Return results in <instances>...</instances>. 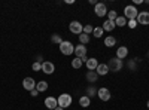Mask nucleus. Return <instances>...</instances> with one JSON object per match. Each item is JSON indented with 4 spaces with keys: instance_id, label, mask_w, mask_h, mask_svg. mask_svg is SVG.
<instances>
[{
    "instance_id": "f257e3e1",
    "label": "nucleus",
    "mask_w": 149,
    "mask_h": 110,
    "mask_svg": "<svg viewBox=\"0 0 149 110\" xmlns=\"http://www.w3.org/2000/svg\"><path fill=\"white\" fill-rule=\"evenodd\" d=\"M60 52L63 54V55H72V54H74V45L72 43V42H69V40H63L60 45Z\"/></svg>"
},
{
    "instance_id": "f03ea898",
    "label": "nucleus",
    "mask_w": 149,
    "mask_h": 110,
    "mask_svg": "<svg viewBox=\"0 0 149 110\" xmlns=\"http://www.w3.org/2000/svg\"><path fill=\"white\" fill-rule=\"evenodd\" d=\"M122 59H119V58H110L109 59V63H107V67H109V71H113V73H116V71H121L122 70Z\"/></svg>"
},
{
    "instance_id": "7ed1b4c3",
    "label": "nucleus",
    "mask_w": 149,
    "mask_h": 110,
    "mask_svg": "<svg viewBox=\"0 0 149 110\" xmlns=\"http://www.w3.org/2000/svg\"><path fill=\"white\" fill-rule=\"evenodd\" d=\"M72 95L70 94H61L58 98H57V103H58V107H63V109H66V107H70V104H72Z\"/></svg>"
},
{
    "instance_id": "20e7f679",
    "label": "nucleus",
    "mask_w": 149,
    "mask_h": 110,
    "mask_svg": "<svg viewBox=\"0 0 149 110\" xmlns=\"http://www.w3.org/2000/svg\"><path fill=\"white\" fill-rule=\"evenodd\" d=\"M137 15H139V10L136 9L134 5H128V6H125V9H124V17L128 18V19H136Z\"/></svg>"
},
{
    "instance_id": "39448f33",
    "label": "nucleus",
    "mask_w": 149,
    "mask_h": 110,
    "mask_svg": "<svg viewBox=\"0 0 149 110\" xmlns=\"http://www.w3.org/2000/svg\"><path fill=\"white\" fill-rule=\"evenodd\" d=\"M69 30H70V33L79 36V34L82 33V30H84V26H82L79 21H72V22L69 24Z\"/></svg>"
},
{
    "instance_id": "423d86ee",
    "label": "nucleus",
    "mask_w": 149,
    "mask_h": 110,
    "mask_svg": "<svg viewBox=\"0 0 149 110\" xmlns=\"http://www.w3.org/2000/svg\"><path fill=\"white\" fill-rule=\"evenodd\" d=\"M22 88L29 92H31L33 89H36V80L33 77H26L22 80Z\"/></svg>"
},
{
    "instance_id": "0eeeda50",
    "label": "nucleus",
    "mask_w": 149,
    "mask_h": 110,
    "mask_svg": "<svg viewBox=\"0 0 149 110\" xmlns=\"http://www.w3.org/2000/svg\"><path fill=\"white\" fill-rule=\"evenodd\" d=\"M136 21H137V24H142V26H149V12H146V10L139 12Z\"/></svg>"
},
{
    "instance_id": "6e6552de",
    "label": "nucleus",
    "mask_w": 149,
    "mask_h": 110,
    "mask_svg": "<svg viewBox=\"0 0 149 110\" xmlns=\"http://www.w3.org/2000/svg\"><path fill=\"white\" fill-rule=\"evenodd\" d=\"M94 12H95V15H97L98 18H102V17L107 15V8H106L104 3H97V5L94 6Z\"/></svg>"
},
{
    "instance_id": "1a4fd4ad",
    "label": "nucleus",
    "mask_w": 149,
    "mask_h": 110,
    "mask_svg": "<svg viewBox=\"0 0 149 110\" xmlns=\"http://www.w3.org/2000/svg\"><path fill=\"white\" fill-rule=\"evenodd\" d=\"M97 95H98V98H100L102 101H109L110 100V91L107 89V88H100L97 91Z\"/></svg>"
},
{
    "instance_id": "9d476101",
    "label": "nucleus",
    "mask_w": 149,
    "mask_h": 110,
    "mask_svg": "<svg viewBox=\"0 0 149 110\" xmlns=\"http://www.w3.org/2000/svg\"><path fill=\"white\" fill-rule=\"evenodd\" d=\"M42 71L45 73V75H52V73L55 71V66L51 63V61H45V63H42Z\"/></svg>"
},
{
    "instance_id": "9b49d317",
    "label": "nucleus",
    "mask_w": 149,
    "mask_h": 110,
    "mask_svg": "<svg viewBox=\"0 0 149 110\" xmlns=\"http://www.w3.org/2000/svg\"><path fill=\"white\" fill-rule=\"evenodd\" d=\"M45 107H48L49 110H55L58 107L57 98H54V97H46L45 98Z\"/></svg>"
},
{
    "instance_id": "f8f14e48",
    "label": "nucleus",
    "mask_w": 149,
    "mask_h": 110,
    "mask_svg": "<svg viewBox=\"0 0 149 110\" xmlns=\"http://www.w3.org/2000/svg\"><path fill=\"white\" fill-rule=\"evenodd\" d=\"M86 55V46L85 45H78V46H74V57L76 58H82Z\"/></svg>"
},
{
    "instance_id": "ddd939ff",
    "label": "nucleus",
    "mask_w": 149,
    "mask_h": 110,
    "mask_svg": "<svg viewBox=\"0 0 149 110\" xmlns=\"http://www.w3.org/2000/svg\"><path fill=\"white\" fill-rule=\"evenodd\" d=\"M95 73H97L98 76H106L107 73H109V67H107V64H98L97 68H95Z\"/></svg>"
},
{
    "instance_id": "4468645a",
    "label": "nucleus",
    "mask_w": 149,
    "mask_h": 110,
    "mask_svg": "<svg viewBox=\"0 0 149 110\" xmlns=\"http://www.w3.org/2000/svg\"><path fill=\"white\" fill-rule=\"evenodd\" d=\"M85 64H86V68L90 71H95V68L98 66V61H97V58H88V61H86Z\"/></svg>"
},
{
    "instance_id": "2eb2a0df",
    "label": "nucleus",
    "mask_w": 149,
    "mask_h": 110,
    "mask_svg": "<svg viewBox=\"0 0 149 110\" xmlns=\"http://www.w3.org/2000/svg\"><path fill=\"white\" fill-rule=\"evenodd\" d=\"M127 55H128V48H127V46H119L118 51H116V58L124 59Z\"/></svg>"
},
{
    "instance_id": "dca6fc26",
    "label": "nucleus",
    "mask_w": 149,
    "mask_h": 110,
    "mask_svg": "<svg viewBox=\"0 0 149 110\" xmlns=\"http://www.w3.org/2000/svg\"><path fill=\"white\" fill-rule=\"evenodd\" d=\"M115 27H116V24H115V21H104L103 22V26H102V28L104 30V31H113L115 30Z\"/></svg>"
},
{
    "instance_id": "f3484780",
    "label": "nucleus",
    "mask_w": 149,
    "mask_h": 110,
    "mask_svg": "<svg viewBox=\"0 0 149 110\" xmlns=\"http://www.w3.org/2000/svg\"><path fill=\"white\" fill-rule=\"evenodd\" d=\"M85 77H86V80H88L90 83H95L97 82V79H98V75L95 71H86V75H85Z\"/></svg>"
},
{
    "instance_id": "a211bd4d",
    "label": "nucleus",
    "mask_w": 149,
    "mask_h": 110,
    "mask_svg": "<svg viewBox=\"0 0 149 110\" xmlns=\"http://www.w3.org/2000/svg\"><path fill=\"white\" fill-rule=\"evenodd\" d=\"M90 104H91V98L88 95H82L79 98V106L81 107H90Z\"/></svg>"
},
{
    "instance_id": "6ab92c4d",
    "label": "nucleus",
    "mask_w": 149,
    "mask_h": 110,
    "mask_svg": "<svg viewBox=\"0 0 149 110\" xmlns=\"http://www.w3.org/2000/svg\"><path fill=\"white\" fill-rule=\"evenodd\" d=\"M36 89H37V92H45L48 89V82L46 80H40L39 83H36Z\"/></svg>"
},
{
    "instance_id": "aec40b11",
    "label": "nucleus",
    "mask_w": 149,
    "mask_h": 110,
    "mask_svg": "<svg viewBox=\"0 0 149 110\" xmlns=\"http://www.w3.org/2000/svg\"><path fill=\"white\" fill-rule=\"evenodd\" d=\"M115 24H116V27H125L127 26V18L118 15V18L115 19Z\"/></svg>"
},
{
    "instance_id": "412c9836",
    "label": "nucleus",
    "mask_w": 149,
    "mask_h": 110,
    "mask_svg": "<svg viewBox=\"0 0 149 110\" xmlns=\"http://www.w3.org/2000/svg\"><path fill=\"white\" fill-rule=\"evenodd\" d=\"M115 43H116V39L113 37V36H107V37L104 39V45H106L107 48H112V46H115Z\"/></svg>"
},
{
    "instance_id": "4be33fe9",
    "label": "nucleus",
    "mask_w": 149,
    "mask_h": 110,
    "mask_svg": "<svg viewBox=\"0 0 149 110\" xmlns=\"http://www.w3.org/2000/svg\"><path fill=\"white\" fill-rule=\"evenodd\" d=\"M103 33H104V30L102 27H94V30H93V36H94V37H97V39H100L102 36H103Z\"/></svg>"
},
{
    "instance_id": "5701e85b",
    "label": "nucleus",
    "mask_w": 149,
    "mask_h": 110,
    "mask_svg": "<svg viewBox=\"0 0 149 110\" xmlns=\"http://www.w3.org/2000/svg\"><path fill=\"white\" fill-rule=\"evenodd\" d=\"M79 42H81V45H85L86 46V43H90V36L85 34V33H81L79 34Z\"/></svg>"
},
{
    "instance_id": "b1692460",
    "label": "nucleus",
    "mask_w": 149,
    "mask_h": 110,
    "mask_svg": "<svg viewBox=\"0 0 149 110\" xmlns=\"http://www.w3.org/2000/svg\"><path fill=\"white\" fill-rule=\"evenodd\" d=\"M82 59L81 58H74V59H72V67L73 68H81L82 67Z\"/></svg>"
},
{
    "instance_id": "393cba45",
    "label": "nucleus",
    "mask_w": 149,
    "mask_h": 110,
    "mask_svg": "<svg viewBox=\"0 0 149 110\" xmlns=\"http://www.w3.org/2000/svg\"><path fill=\"white\" fill-rule=\"evenodd\" d=\"M116 18H118L116 10H107V19H109V21H115Z\"/></svg>"
},
{
    "instance_id": "a878e982",
    "label": "nucleus",
    "mask_w": 149,
    "mask_h": 110,
    "mask_svg": "<svg viewBox=\"0 0 149 110\" xmlns=\"http://www.w3.org/2000/svg\"><path fill=\"white\" fill-rule=\"evenodd\" d=\"M93 30H94V27L93 26H90V24H86V26H84V30H82V33H85V34H91L93 33Z\"/></svg>"
},
{
    "instance_id": "bb28decb",
    "label": "nucleus",
    "mask_w": 149,
    "mask_h": 110,
    "mask_svg": "<svg viewBox=\"0 0 149 110\" xmlns=\"http://www.w3.org/2000/svg\"><path fill=\"white\" fill-rule=\"evenodd\" d=\"M51 42H52V43H57V45H60L61 42H63V39H61V36H60V34H54L52 37H51Z\"/></svg>"
},
{
    "instance_id": "cd10ccee",
    "label": "nucleus",
    "mask_w": 149,
    "mask_h": 110,
    "mask_svg": "<svg viewBox=\"0 0 149 110\" xmlns=\"http://www.w3.org/2000/svg\"><path fill=\"white\" fill-rule=\"evenodd\" d=\"M31 68H33V71H39V70H42V64L39 63V61H36V63H33Z\"/></svg>"
},
{
    "instance_id": "c85d7f7f",
    "label": "nucleus",
    "mask_w": 149,
    "mask_h": 110,
    "mask_svg": "<svg viewBox=\"0 0 149 110\" xmlns=\"http://www.w3.org/2000/svg\"><path fill=\"white\" fill-rule=\"evenodd\" d=\"M97 91H98V89H95L94 86H90L88 89H86V92H88V97H93V95H97Z\"/></svg>"
},
{
    "instance_id": "c756f323",
    "label": "nucleus",
    "mask_w": 149,
    "mask_h": 110,
    "mask_svg": "<svg viewBox=\"0 0 149 110\" xmlns=\"http://www.w3.org/2000/svg\"><path fill=\"white\" fill-rule=\"evenodd\" d=\"M127 26H128L130 28H136V27H137V21H136V19H128Z\"/></svg>"
},
{
    "instance_id": "7c9ffc66",
    "label": "nucleus",
    "mask_w": 149,
    "mask_h": 110,
    "mask_svg": "<svg viewBox=\"0 0 149 110\" xmlns=\"http://www.w3.org/2000/svg\"><path fill=\"white\" fill-rule=\"evenodd\" d=\"M30 94H31V97H37V94H39V92H37V89H33Z\"/></svg>"
},
{
    "instance_id": "2f4dec72",
    "label": "nucleus",
    "mask_w": 149,
    "mask_h": 110,
    "mask_svg": "<svg viewBox=\"0 0 149 110\" xmlns=\"http://www.w3.org/2000/svg\"><path fill=\"white\" fill-rule=\"evenodd\" d=\"M143 0H134V5H142Z\"/></svg>"
},
{
    "instance_id": "473e14b6",
    "label": "nucleus",
    "mask_w": 149,
    "mask_h": 110,
    "mask_svg": "<svg viewBox=\"0 0 149 110\" xmlns=\"http://www.w3.org/2000/svg\"><path fill=\"white\" fill-rule=\"evenodd\" d=\"M55 110H64V109H63V107H57Z\"/></svg>"
},
{
    "instance_id": "72a5a7b5",
    "label": "nucleus",
    "mask_w": 149,
    "mask_h": 110,
    "mask_svg": "<svg viewBox=\"0 0 149 110\" xmlns=\"http://www.w3.org/2000/svg\"><path fill=\"white\" fill-rule=\"evenodd\" d=\"M148 107H149V101H148Z\"/></svg>"
},
{
    "instance_id": "f704fd0d",
    "label": "nucleus",
    "mask_w": 149,
    "mask_h": 110,
    "mask_svg": "<svg viewBox=\"0 0 149 110\" xmlns=\"http://www.w3.org/2000/svg\"><path fill=\"white\" fill-rule=\"evenodd\" d=\"M148 54H149V51H148Z\"/></svg>"
}]
</instances>
